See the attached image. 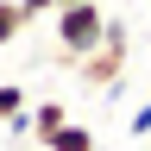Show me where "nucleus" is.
Wrapping results in <instances>:
<instances>
[{
    "mask_svg": "<svg viewBox=\"0 0 151 151\" xmlns=\"http://www.w3.org/2000/svg\"><path fill=\"white\" fill-rule=\"evenodd\" d=\"M50 38H57V57L76 69V57H88V50L107 38L101 0H69V6H57V13H50Z\"/></svg>",
    "mask_w": 151,
    "mask_h": 151,
    "instance_id": "f257e3e1",
    "label": "nucleus"
},
{
    "mask_svg": "<svg viewBox=\"0 0 151 151\" xmlns=\"http://www.w3.org/2000/svg\"><path fill=\"white\" fill-rule=\"evenodd\" d=\"M126 63H132V32L120 25V19H107V38L88 57H76V82H82V88H120Z\"/></svg>",
    "mask_w": 151,
    "mask_h": 151,
    "instance_id": "f03ea898",
    "label": "nucleus"
},
{
    "mask_svg": "<svg viewBox=\"0 0 151 151\" xmlns=\"http://www.w3.org/2000/svg\"><path fill=\"white\" fill-rule=\"evenodd\" d=\"M44 151H94V126H82V120L57 126L50 139H44Z\"/></svg>",
    "mask_w": 151,
    "mask_h": 151,
    "instance_id": "7ed1b4c3",
    "label": "nucleus"
},
{
    "mask_svg": "<svg viewBox=\"0 0 151 151\" xmlns=\"http://www.w3.org/2000/svg\"><path fill=\"white\" fill-rule=\"evenodd\" d=\"M57 126H69V107L63 101H38L32 107V139H50Z\"/></svg>",
    "mask_w": 151,
    "mask_h": 151,
    "instance_id": "20e7f679",
    "label": "nucleus"
},
{
    "mask_svg": "<svg viewBox=\"0 0 151 151\" xmlns=\"http://www.w3.org/2000/svg\"><path fill=\"white\" fill-rule=\"evenodd\" d=\"M25 25H32V19H25V6H19V0H0V44H13Z\"/></svg>",
    "mask_w": 151,
    "mask_h": 151,
    "instance_id": "39448f33",
    "label": "nucleus"
},
{
    "mask_svg": "<svg viewBox=\"0 0 151 151\" xmlns=\"http://www.w3.org/2000/svg\"><path fill=\"white\" fill-rule=\"evenodd\" d=\"M25 107H32V101H25V88H19V82H0V126H6V120H19Z\"/></svg>",
    "mask_w": 151,
    "mask_h": 151,
    "instance_id": "423d86ee",
    "label": "nucleus"
},
{
    "mask_svg": "<svg viewBox=\"0 0 151 151\" xmlns=\"http://www.w3.org/2000/svg\"><path fill=\"white\" fill-rule=\"evenodd\" d=\"M126 132H132V139H151V101H139V107H132V120H126Z\"/></svg>",
    "mask_w": 151,
    "mask_h": 151,
    "instance_id": "0eeeda50",
    "label": "nucleus"
},
{
    "mask_svg": "<svg viewBox=\"0 0 151 151\" xmlns=\"http://www.w3.org/2000/svg\"><path fill=\"white\" fill-rule=\"evenodd\" d=\"M19 6H25V19H44V13H57V6H63V0H19Z\"/></svg>",
    "mask_w": 151,
    "mask_h": 151,
    "instance_id": "6e6552de",
    "label": "nucleus"
},
{
    "mask_svg": "<svg viewBox=\"0 0 151 151\" xmlns=\"http://www.w3.org/2000/svg\"><path fill=\"white\" fill-rule=\"evenodd\" d=\"M63 6H69V0H63Z\"/></svg>",
    "mask_w": 151,
    "mask_h": 151,
    "instance_id": "1a4fd4ad",
    "label": "nucleus"
}]
</instances>
